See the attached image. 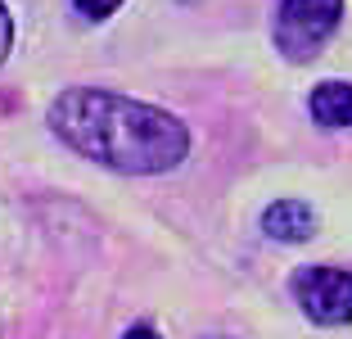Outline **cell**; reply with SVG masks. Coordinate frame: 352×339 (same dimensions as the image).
<instances>
[{
    "mask_svg": "<svg viewBox=\"0 0 352 339\" xmlns=\"http://www.w3.org/2000/svg\"><path fill=\"white\" fill-rule=\"evenodd\" d=\"M50 127L82 158L131 176L172 172L190 154V132L167 109L104 86H73L50 104Z\"/></svg>",
    "mask_w": 352,
    "mask_h": 339,
    "instance_id": "6da1fadb",
    "label": "cell"
},
{
    "mask_svg": "<svg viewBox=\"0 0 352 339\" xmlns=\"http://www.w3.org/2000/svg\"><path fill=\"white\" fill-rule=\"evenodd\" d=\"M343 19V0H280L276 5V50L294 63H307L316 59L325 41H330V32L339 28Z\"/></svg>",
    "mask_w": 352,
    "mask_h": 339,
    "instance_id": "7a4b0ae2",
    "label": "cell"
},
{
    "mask_svg": "<svg viewBox=\"0 0 352 339\" xmlns=\"http://www.w3.org/2000/svg\"><path fill=\"white\" fill-rule=\"evenodd\" d=\"M294 298L311 321L343 326L352 321V271L343 267H302L294 276Z\"/></svg>",
    "mask_w": 352,
    "mask_h": 339,
    "instance_id": "3957f363",
    "label": "cell"
},
{
    "mask_svg": "<svg viewBox=\"0 0 352 339\" xmlns=\"http://www.w3.org/2000/svg\"><path fill=\"white\" fill-rule=\"evenodd\" d=\"M262 231L271 240H285V245H298L316 231V213H311L307 199H276L262 213Z\"/></svg>",
    "mask_w": 352,
    "mask_h": 339,
    "instance_id": "277c9868",
    "label": "cell"
},
{
    "mask_svg": "<svg viewBox=\"0 0 352 339\" xmlns=\"http://www.w3.org/2000/svg\"><path fill=\"white\" fill-rule=\"evenodd\" d=\"M307 109L321 127H352V86L348 82H321L311 91Z\"/></svg>",
    "mask_w": 352,
    "mask_h": 339,
    "instance_id": "5b68a950",
    "label": "cell"
},
{
    "mask_svg": "<svg viewBox=\"0 0 352 339\" xmlns=\"http://www.w3.org/2000/svg\"><path fill=\"white\" fill-rule=\"evenodd\" d=\"M73 5H77V14H86V19H109L122 0H73Z\"/></svg>",
    "mask_w": 352,
    "mask_h": 339,
    "instance_id": "8992f818",
    "label": "cell"
},
{
    "mask_svg": "<svg viewBox=\"0 0 352 339\" xmlns=\"http://www.w3.org/2000/svg\"><path fill=\"white\" fill-rule=\"evenodd\" d=\"M10 45H14V19H10V10H5V0H0V63H5Z\"/></svg>",
    "mask_w": 352,
    "mask_h": 339,
    "instance_id": "52a82bcc",
    "label": "cell"
},
{
    "mask_svg": "<svg viewBox=\"0 0 352 339\" xmlns=\"http://www.w3.org/2000/svg\"><path fill=\"white\" fill-rule=\"evenodd\" d=\"M122 339H158V330H154V326H131Z\"/></svg>",
    "mask_w": 352,
    "mask_h": 339,
    "instance_id": "ba28073f",
    "label": "cell"
}]
</instances>
